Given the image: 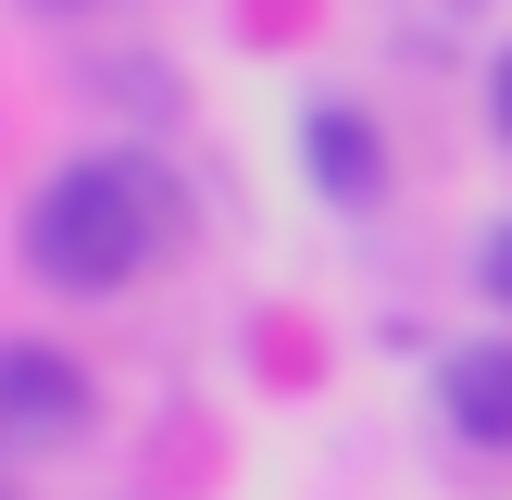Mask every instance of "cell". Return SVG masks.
I'll list each match as a JSON object with an SVG mask.
<instances>
[{
    "label": "cell",
    "mask_w": 512,
    "mask_h": 500,
    "mask_svg": "<svg viewBox=\"0 0 512 500\" xmlns=\"http://www.w3.org/2000/svg\"><path fill=\"white\" fill-rule=\"evenodd\" d=\"M488 125H500V150H512V50H500V75H488Z\"/></svg>",
    "instance_id": "obj_6"
},
{
    "label": "cell",
    "mask_w": 512,
    "mask_h": 500,
    "mask_svg": "<svg viewBox=\"0 0 512 500\" xmlns=\"http://www.w3.org/2000/svg\"><path fill=\"white\" fill-rule=\"evenodd\" d=\"M475 275H488V300H500V313H512V225H500V238H488V250H475Z\"/></svg>",
    "instance_id": "obj_5"
},
{
    "label": "cell",
    "mask_w": 512,
    "mask_h": 500,
    "mask_svg": "<svg viewBox=\"0 0 512 500\" xmlns=\"http://www.w3.org/2000/svg\"><path fill=\"white\" fill-rule=\"evenodd\" d=\"M438 400H450V425H463L475 450H512V350H450L438 363Z\"/></svg>",
    "instance_id": "obj_3"
},
{
    "label": "cell",
    "mask_w": 512,
    "mask_h": 500,
    "mask_svg": "<svg viewBox=\"0 0 512 500\" xmlns=\"http://www.w3.org/2000/svg\"><path fill=\"white\" fill-rule=\"evenodd\" d=\"M163 250H175V188L138 163V150H88V163H63L38 200H25V275L63 288V300L138 288Z\"/></svg>",
    "instance_id": "obj_1"
},
{
    "label": "cell",
    "mask_w": 512,
    "mask_h": 500,
    "mask_svg": "<svg viewBox=\"0 0 512 500\" xmlns=\"http://www.w3.org/2000/svg\"><path fill=\"white\" fill-rule=\"evenodd\" d=\"M313 175H325L338 200H375V125L325 100V113H313Z\"/></svg>",
    "instance_id": "obj_4"
},
{
    "label": "cell",
    "mask_w": 512,
    "mask_h": 500,
    "mask_svg": "<svg viewBox=\"0 0 512 500\" xmlns=\"http://www.w3.org/2000/svg\"><path fill=\"white\" fill-rule=\"evenodd\" d=\"M75 425H88V375H75L63 350L25 338L13 363H0V438H13V450H50V438H75Z\"/></svg>",
    "instance_id": "obj_2"
}]
</instances>
